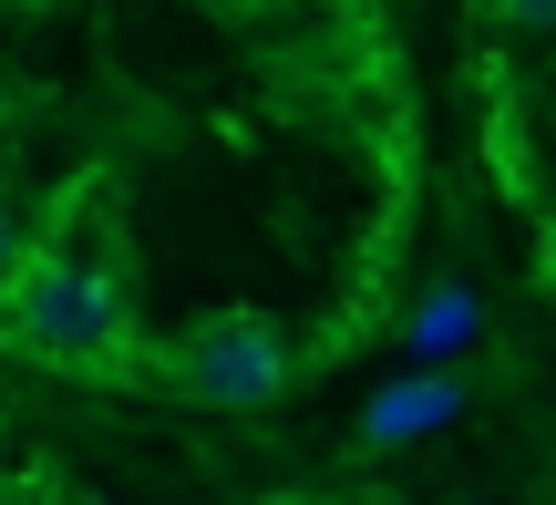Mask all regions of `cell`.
I'll use <instances>...</instances> for the list:
<instances>
[{"instance_id":"6da1fadb","label":"cell","mask_w":556,"mask_h":505,"mask_svg":"<svg viewBox=\"0 0 556 505\" xmlns=\"http://www.w3.org/2000/svg\"><path fill=\"white\" fill-rule=\"evenodd\" d=\"M0 341L52 371H135V310L83 248H21L0 268Z\"/></svg>"},{"instance_id":"7a4b0ae2","label":"cell","mask_w":556,"mask_h":505,"mask_svg":"<svg viewBox=\"0 0 556 505\" xmlns=\"http://www.w3.org/2000/svg\"><path fill=\"white\" fill-rule=\"evenodd\" d=\"M176 382H186V403H217V413H268L278 392H289V341H278L258 310H227V320H206L197 341L176 351Z\"/></svg>"},{"instance_id":"3957f363","label":"cell","mask_w":556,"mask_h":505,"mask_svg":"<svg viewBox=\"0 0 556 505\" xmlns=\"http://www.w3.org/2000/svg\"><path fill=\"white\" fill-rule=\"evenodd\" d=\"M464 413V382H443V371H422V382H392L371 413H361V444L392 454V444H422V433H443Z\"/></svg>"},{"instance_id":"277c9868","label":"cell","mask_w":556,"mask_h":505,"mask_svg":"<svg viewBox=\"0 0 556 505\" xmlns=\"http://www.w3.org/2000/svg\"><path fill=\"white\" fill-rule=\"evenodd\" d=\"M475 330H484V300H475V289H433L422 320H413V341L422 351H454V341H475Z\"/></svg>"},{"instance_id":"5b68a950","label":"cell","mask_w":556,"mask_h":505,"mask_svg":"<svg viewBox=\"0 0 556 505\" xmlns=\"http://www.w3.org/2000/svg\"><path fill=\"white\" fill-rule=\"evenodd\" d=\"M495 21H516V31H556V0H495Z\"/></svg>"},{"instance_id":"8992f818","label":"cell","mask_w":556,"mask_h":505,"mask_svg":"<svg viewBox=\"0 0 556 505\" xmlns=\"http://www.w3.org/2000/svg\"><path fill=\"white\" fill-rule=\"evenodd\" d=\"M11 258H21V238H11V217H0V268H11Z\"/></svg>"}]
</instances>
